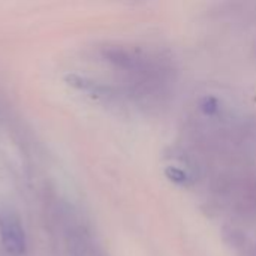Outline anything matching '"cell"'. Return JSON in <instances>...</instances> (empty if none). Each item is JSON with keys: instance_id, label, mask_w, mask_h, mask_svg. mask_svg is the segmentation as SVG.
I'll return each instance as SVG.
<instances>
[{"instance_id": "6da1fadb", "label": "cell", "mask_w": 256, "mask_h": 256, "mask_svg": "<svg viewBox=\"0 0 256 256\" xmlns=\"http://www.w3.org/2000/svg\"><path fill=\"white\" fill-rule=\"evenodd\" d=\"M0 238L8 254L14 256L26 254V232L14 213H3L0 216Z\"/></svg>"}]
</instances>
